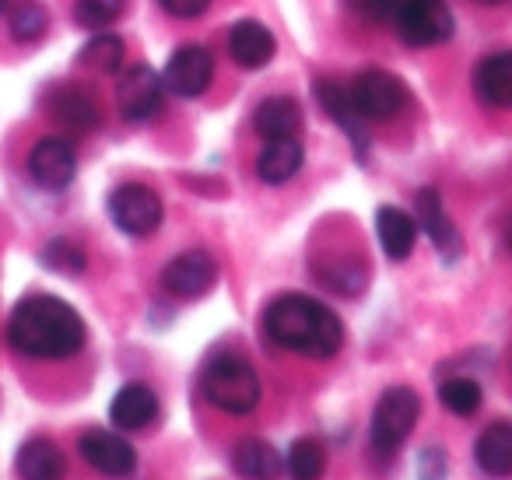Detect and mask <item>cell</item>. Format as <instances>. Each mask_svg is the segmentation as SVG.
<instances>
[{
	"mask_svg": "<svg viewBox=\"0 0 512 480\" xmlns=\"http://www.w3.org/2000/svg\"><path fill=\"white\" fill-rule=\"evenodd\" d=\"M8 344L25 358L39 361L74 358L85 347V323L64 298L29 295L11 312Z\"/></svg>",
	"mask_w": 512,
	"mask_h": 480,
	"instance_id": "1",
	"label": "cell"
},
{
	"mask_svg": "<svg viewBox=\"0 0 512 480\" xmlns=\"http://www.w3.org/2000/svg\"><path fill=\"white\" fill-rule=\"evenodd\" d=\"M264 330L278 347L306 358H334L344 344V326L323 302L309 295H281L267 305Z\"/></svg>",
	"mask_w": 512,
	"mask_h": 480,
	"instance_id": "2",
	"label": "cell"
},
{
	"mask_svg": "<svg viewBox=\"0 0 512 480\" xmlns=\"http://www.w3.org/2000/svg\"><path fill=\"white\" fill-rule=\"evenodd\" d=\"M204 396L225 414H249L260 403V375L235 354H218L204 368Z\"/></svg>",
	"mask_w": 512,
	"mask_h": 480,
	"instance_id": "3",
	"label": "cell"
},
{
	"mask_svg": "<svg viewBox=\"0 0 512 480\" xmlns=\"http://www.w3.org/2000/svg\"><path fill=\"white\" fill-rule=\"evenodd\" d=\"M421 414V400L414 389L407 386H390L376 403V414H372L369 428V445L376 456H393L400 445L407 442V435L414 431Z\"/></svg>",
	"mask_w": 512,
	"mask_h": 480,
	"instance_id": "4",
	"label": "cell"
},
{
	"mask_svg": "<svg viewBox=\"0 0 512 480\" xmlns=\"http://www.w3.org/2000/svg\"><path fill=\"white\" fill-rule=\"evenodd\" d=\"M390 25L404 43L435 46L453 36V11L446 8V0H400Z\"/></svg>",
	"mask_w": 512,
	"mask_h": 480,
	"instance_id": "5",
	"label": "cell"
},
{
	"mask_svg": "<svg viewBox=\"0 0 512 480\" xmlns=\"http://www.w3.org/2000/svg\"><path fill=\"white\" fill-rule=\"evenodd\" d=\"M162 102H165V81L151 67L134 64L116 81V109H120L123 120L130 123L151 120V116L162 113Z\"/></svg>",
	"mask_w": 512,
	"mask_h": 480,
	"instance_id": "6",
	"label": "cell"
},
{
	"mask_svg": "<svg viewBox=\"0 0 512 480\" xmlns=\"http://www.w3.org/2000/svg\"><path fill=\"white\" fill-rule=\"evenodd\" d=\"M109 218L127 235H151L162 225V200L141 183H127L109 197Z\"/></svg>",
	"mask_w": 512,
	"mask_h": 480,
	"instance_id": "7",
	"label": "cell"
},
{
	"mask_svg": "<svg viewBox=\"0 0 512 480\" xmlns=\"http://www.w3.org/2000/svg\"><path fill=\"white\" fill-rule=\"evenodd\" d=\"M348 92L362 120H393L407 102L404 85L386 71H362Z\"/></svg>",
	"mask_w": 512,
	"mask_h": 480,
	"instance_id": "8",
	"label": "cell"
},
{
	"mask_svg": "<svg viewBox=\"0 0 512 480\" xmlns=\"http://www.w3.org/2000/svg\"><path fill=\"white\" fill-rule=\"evenodd\" d=\"M211 78H214V60L204 46L197 43H186L179 46L176 53L169 57L165 64V92L179 95V99H197L211 88Z\"/></svg>",
	"mask_w": 512,
	"mask_h": 480,
	"instance_id": "9",
	"label": "cell"
},
{
	"mask_svg": "<svg viewBox=\"0 0 512 480\" xmlns=\"http://www.w3.org/2000/svg\"><path fill=\"white\" fill-rule=\"evenodd\" d=\"M218 281V263H214L211 253L204 249H186L176 260L165 263L162 270V288L176 298H200L214 288Z\"/></svg>",
	"mask_w": 512,
	"mask_h": 480,
	"instance_id": "10",
	"label": "cell"
},
{
	"mask_svg": "<svg viewBox=\"0 0 512 480\" xmlns=\"http://www.w3.org/2000/svg\"><path fill=\"white\" fill-rule=\"evenodd\" d=\"M29 172L43 190H67L78 176V155L64 137H43L29 155Z\"/></svg>",
	"mask_w": 512,
	"mask_h": 480,
	"instance_id": "11",
	"label": "cell"
},
{
	"mask_svg": "<svg viewBox=\"0 0 512 480\" xmlns=\"http://www.w3.org/2000/svg\"><path fill=\"white\" fill-rule=\"evenodd\" d=\"M81 456L92 470L106 473V477H127L137 466V452L127 438L113 435V431H88L78 442Z\"/></svg>",
	"mask_w": 512,
	"mask_h": 480,
	"instance_id": "12",
	"label": "cell"
},
{
	"mask_svg": "<svg viewBox=\"0 0 512 480\" xmlns=\"http://www.w3.org/2000/svg\"><path fill=\"white\" fill-rule=\"evenodd\" d=\"M228 53H232V60L239 67H246V71H260V67H267L274 60V53H278V43H274L271 29H264L260 22H239L232 32H228Z\"/></svg>",
	"mask_w": 512,
	"mask_h": 480,
	"instance_id": "13",
	"label": "cell"
},
{
	"mask_svg": "<svg viewBox=\"0 0 512 480\" xmlns=\"http://www.w3.org/2000/svg\"><path fill=\"white\" fill-rule=\"evenodd\" d=\"M414 207H418V225L425 228V235L432 239V246L439 249L442 260H456V256H460V232H456L453 221H449L439 193L421 190Z\"/></svg>",
	"mask_w": 512,
	"mask_h": 480,
	"instance_id": "14",
	"label": "cell"
},
{
	"mask_svg": "<svg viewBox=\"0 0 512 480\" xmlns=\"http://www.w3.org/2000/svg\"><path fill=\"white\" fill-rule=\"evenodd\" d=\"M109 417L120 431H141L158 417V396L141 382H127L109 403Z\"/></svg>",
	"mask_w": 512,
	"mask_h": 480,
	"instance_id": "15",
	"label": "cell"
},
{
	"mask_svg": "<svg viewBox=\"0 0 512 480\" xmlns=\"http://www.w3.org/2000/svg\"><path fill=\"white\" fill-rule=\"evenodd\" d=\"M15 470L22 480H64L67 459L60 452V445L50 442V438H29L18 449Z\"/></svg>",
	"mask_w": 512,
	"mask_h": 480,
	"instance_id": "16",
	"label": "cell"
},
{
	"mask_svg": "<svg viewBox=\"0 0 512 480\" xmlns=\"http://www.w3.org/2000/svg\"><path fill=\"white\" fill-rule=\"evenodd\" d=\"M474 463L488 477H512V424L495 421L477 435Z\"/></svg>",
	"mask_w": 512,
	"mask_h": 480,
	"instance_id": "17",
	"label": "cell"
},
{
	"mask_svg": "<svg viewBox=\"0 0 512 480\" xmlns=\"http://www.w3.org/2000/svg\"><path fill=\"white\" fill-rule=\"evenodd\" d=\"M232 470L239 473L242 480H278L281 470H285V459L264 438H246V442L235 445L232 452Z\"/></svg>",
	"mask_w": 512,
	"mask_h": 480,
	"instance_id": "18",
	"label": "cell"
},
{
	"mask_svg": "<svg viewBox=\"0 0 512 480\" xmlns=\"http://www.w3.org/2000/svg\"><path fill=\"white\" fill-rule=\"evenodd\" d=\"M316 95H320V106L327 109L330 120H334L337 127H344V134L351 137L358 158H365V144H369V137H365V120L358 116V109H355V102H351L348 88L334 85V81H323V85L316 88Z\"/></svg>",
	"mask_w": 512,
	"mask_h": 480,
	"instance_id": "19",
	"label": "cell"
},
{
	"mask_svg": "<svg viewBox=\"0 0 512 480\" xmlns=\"http://www.w3.org/2000/svg\"><path fill=\"white\" fill-rule=\"evenodd\" d=\"M474 92L488 106L512 109V53H495L474 71Z\"/></svg>",
	"mask_w": 512,
	"mask_h": 480,
	"instance_id": "20",
	"label": "cell"
},
{
	"mask_svg": "<svg viewBox=\"0 0 512 480\" xmlns=\"http://www.w3.org/2000/svg\"><path fill=\"white\" fill-rule=\"evenodd\" d=\"M376 235L390 260H407L414 253V242H418V225H414L411 214L397 211V207H379Z\"/></svg>",
	"mask_w": 512,
	"mask_h": 480,
	"instance_id": "21",
	"label": "cell"
},
{
	"mask_svg": "<svg viewBox=\"0 0 512 480\" xmlns=\"http://www.w3.org/2000/svg\"><path fill=\"white\" fill-rule=\"evenodd\" d=\"M302 169V144L295 137H274L256 158V172L271 186H281Z\"/></svg>",
	"mask_w": 512,
	"mask_h": 480,
	"instance_id": "22",
	"label": "cell"
},
{
	"mask_svg": "<svg viewBox=\"0 0 512 480\" xmlns=\"http://www.w3.org/2000/svg\"><path fill=\"white\" fill-rule=\"evenodd\" d=\"M50 113H53V120H60L71 130H92L95 123H99V106H95L92 95L78 85L57 88L50 99Z\"/></svg>",
	"mask_w": 512,
	"mask_h": 480,
	"instance_id": "23",
	"label": "cell"
},
{
	"mask_svg": "<svg viewBox=\"0 0 512 480\" xmlns=\"http://www.w3.org/2000/svg\"><path fill=\"white\" fill-rule=\"evenodd\" d=\"M299 127H302V109L288 95H274V99H267L264 106L256 109V130L267 141H274V137H295Z\"/></svg>",
	"mask_w": 512,
	"mask_h": 480,
	"instance_id": "24",
	"label": "cell"
},
{
	"mask_svg": "<svg viewBox=\"0 0 512 480\" xmlns=\"http://www.w3.org/2000/svg\"><path fill=\"white\" fill-rule=\"evenodd\" d=\"M323 466H327V456H323V445L316 438L292 442V449L285 456V470L292 473V480H320Z\"/></svg>",
	"mask_w": 512,
	"mask_h": 480,
	"instance_id": "25",
	"label": "cell"
},
{
	"mask_svg": "<svg viewBox=\"0 0 512 480\" xmlns=\"http://www.w3.org/2000/svg\"><path fill=\"white\" fill-rule=\"evenodd\" d=\"M46 25H50V15H46L39 0H18L15 8L8 11V29L18 43H36L46 32Z\"/></svg>",
	"mask_w": 512,
	"mask_h": 480,
	"instance_id": "26",
	"label": "cell"
},
{
	"mask_svg": "<svg viewBox=\"0 0 512 480\" xmlns=\"http://www.w3.org/2000/svg\"><path fill=\"white\" fill-rule=\"evenodd\" d=\"M78 64L88 67V71H99V74H116L123 64V39L120 36H95L92 43L81 50Z\"/></svg>",
	"mask_w": 512,
	"mask_h": 480,
	"instance_id": "27",
	"label": "cell"
},
{
	"mask_svg": "<svg viewBox=\"0 0 512 480\" xmlns=\"http://www.w3.org/2000/svg\"><path fill=\"white\" fill-rule=\"evenodd\" d=\"M439 403L456 417H470L481 407V386L474 379H446L439 386Z\"/></svg>",
	"mask_w": 512,
	"mask_h": 480,
	"instance_id": "28",
	"label": "cell"
},
{
	"mask_svg": "<svg viewBox=\"0 0 512 480\" xmlns=\"http://www.w3.org/2000/svg\"><path fill=\"white\" fill-rule=\"evenodd\" d=\"M123 8H127V0H78L74 4V18L85 29H106V25H113L123 15Z\"/></svg>",
	"mask_w": 512,
	"mask_h": 480,
	"instance_id": "29",
	"label": "cell"
},
{
	"mask_svg": "<svg viewBox=\"0 0 512 480\" xmlns=\"http://www.w3.org/2000/svg\"><path fill=\"white\" fill-rule=\"evenodd\" d=\"M43 263L50 270H60V274H81V270H85V253H81V246H74V242L53 239L50 246L43 249Z\"/></svg>",
	"mask_w": 512,
	"mask_h": 480,
	"instance_id": "30",
	"label": "cell"
},
{
	"mask_svg": "<svg viewBox=\"0 0 512 480\" xmlns=\"http://www.w3.org/2000/svg\"><path fill=\"white\" fill-rule=\"evenodd\" d=\"M323 281L330 284L334 291H344V295H358L365 288V267L362 263H351V267H330L323 270Z\"/></svg>",
	"mask_w": 512,
	"mask_h": 480,
	"instance_id": "31",
	"label": "cell"
},
{
	"mask_svg": "<svg viewBox=\"0 0 512 480\" xmlns=\"http://www.w3.org/2000/svg\"><path fill=\"white\" fill-rule=\"evenodd\" d=\"M348 8L355 11L362 22H393V15H397L400 0H348Z\"/></svg>",
	"mask_w": 512,
	"mask_h": 480,
	"instance_id": "32",
	"label": "cell"
},
{
	"mask_svg": "<svg viewBox=\"0 0 512 480\" xmlns=\"http://www.w3.org/2000/svg\"><path fill=\"white\" fill-rule=\"evenodd\" d=\"M158 4H162V11L172 18H200L211 8V0H158Z\"/></svg>",
	"mask_w": 512,
	"mask_h": 480,
	"instance_id": "33",
	"label": "cell"
},
{
	"mask_svg": "<svg viewBox=\"0 0 512 480\" xmlns=\"http://www.w3.org/2000/svg\"><path fill=\"white\" fill-rule=\"evenodd\" d=\"M446 477V452L425 449L421 452V480H442Z\"/></svg>",
	"mask_w": 512,
	"mask_h": 480,
	"instance_id": "34",
	"label": "cell"
},
{
	"mask_svg": "<svg viewBox=\"0 0 512 480\" xmlns=\"http://www.w3.org/2000/svg\"><path fill=\"white\" fill-rule=\"evenodd\" d=\"M477 4H502V0H477Z\"/></svg>",
	"mask_w": 512,
	"mask_h": 480,
	"instance_id": "35",
	"label": "cell"
},
{
	"mask_svg": "<svg viewBox=\"0 0 512 480\" xmlns=\"http://www.w3.org/2000/svg\"><path fill=\"white\" fill-rule=\"evenodd\" d=\"M4 8H8V0H0V11H4Z\"/></svg>",
	"mask_w": 512,
	"mask_h": 480,
	"instance_id": "36",
	"label": "cell"
}]
</instances>
